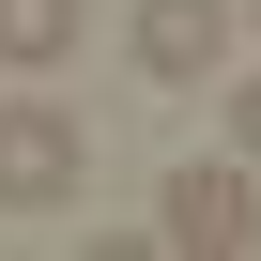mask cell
<instances>
[{
	"instance_id": "1",
	"label": "cell",
	"mask_w": 261,
	"mask_h": 261,
	"mask_svg": "<svg viewBox=\"0 0 261 261\" xmlns=\"http://www.w3.org/2000/svg\"><path fill=\"white\" fill-rule=\"evenodd\" d=\"M92 185V139L62 92H0V215H62Z\"/></svg>"
},
{
	"instance_id": "2",
	"label": "cell",
	"mask_w": 261,
	"mask_h": 261,
	"mask_svg": "<svg viewBox=\"0 0 261 261\" xmlns=\"http://www.w3.org/2000/svg\"><path fill=\"white\" fill-rule=\"evenodd\" d=\"M154 246L246 261V246H261V185H246V169H169V185H154Z\"/></svg>"
},
{
	"instance_id": "3",
	"label": "cell",
	"mask_w": 261,
	"mask_h": 261,
	"mask_svg": "<svg viewBox=\"0 0 261 261\" xmlns=\"http://www.w3.org/2000/svg\"><path fill=\"white\" fill-rule=\"evenodd\" d=\"M123 46H139L154 92H200V77L230 62V0H139V31H123Z\"/></svg>"
},
{
	"instance_id": "4",
	"label": "cell",
	"mask_w": 261,
	"mask_h": 261,
	"mask_svg": "<svg viewBox=\"0 0 261 261\" xmlns=\"http://www.w3.org/2000/svg\"><path fill=\"white\" fill-rule=\"evenodd\" d=\"M77 31H92V0H0V62H16V77L77 62Z\"/></svg>"
},
{
	"instance_id": "5",
	"label": "cell",
	"mask_w": 261,
	"mask_h": 261,
	"mask_svg": "<svg viewBox=\"0 0 261 261\" xmlns=\"http://www.w3.org/2000/svg\"><path fill=\"white\" fill-rule=\"evenodd\" d=\"M230 139H246V169H261V77H246V92H230Z\"/></svg>"
},
{
	"instance_id": "6",
	"label": "cell",
	"mask_w": 261,
	"mask_h": 261,
	"mask_svg": "<svg viewBox=\"0 0 261 261\" xmlns=\"http://www.w3.org/2000/svg\"><path fill=\"white\" fill-rule=\"evenodd\" d=\"M246 16H261V0H246Z\"/></svg>"
}]
</instances>
